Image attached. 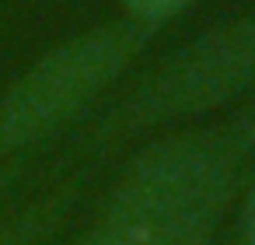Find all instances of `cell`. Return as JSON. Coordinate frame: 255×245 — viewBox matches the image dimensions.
<instances>
[{
  "instance_id": "3",
  "label": "cell",
  "mask_w": 255,
  "mask_h": 245,
  "mask_svg": "<svg viewBox=\"0 0 255 245\" xmlns=\"http://www.w3.org/2000/svg\"><path fill=\"white\" fill-rule=\"evenodd\" d=\"M255 91V21L199 35L175 53L109 119L112 133L192 119Z\"/></svg>"
},
{
  "instance_id": "8",
  "label": "cell",
  "mask_w": 255,
  "mask_h": 245,
  "mask_svg": "<svg viewBox=\"0 0 255 245\" xmlns=\"http://www.w3.org/2000/svg\"><path fill=\"white\" fill-rule=\"evenodd\" d=\"M185 245H206V242H185Z\"/></svg>"
},
{
  "instance_id": "1",
  "label": "cell",
  "mask_w": 255,
  "mask_h": 245,
  "mask_svg": "<svg viewBox=\"0 0 255 245\" xmlns=\"http://www.w3.org/2000/svg\"><path fill=\"white\" fill-rule=\"evenodd\" d=\"M255 154V109L147 147L77 245H185L213 235Z\"/></svg>"
},
{
  "instance_id": "4",
  "label": "cell",
  "mask_w": 255,
  "mask_h": 245,
  "mask_svg": "<svg viewBox=\"0 0 255 245\" xmlns=\"http://www.w3.org/2000/svg\"><path fill=\"white\" fill-rule=\"evenodd\" d=\"M70 203H74V189H56L35 200L32 207L4 217L0 221V245H46L53 231L63 224V217L70 214Z\"/></svg>"
},
{
  "instance_id": "5",
  "label": "cell",
  "mask_w": 255,
  "mask_h": 245,
  "mask_svg": "<svg viewBox=\"0 0 255 245\" xmlns=\"http://www.w3.org/2000/svg\"><path fill=\"white\" fill-rule=\"evenodd\" d=\"M189 0H123V7L140 21V25H147V28H154L157 21H164V18H171L178 7H185Z\"/></svg>"
},
{
  "instance_id": "7",
  "label": "cell",
  "mask_w": 255,
  "mask_h": 245,
  "mask_svg": "<svg viewBox=\"0 0 255 245\" xmlns=\"http://www.w3.org/2000/svg\"><path fill=\"white\" fill-rule=\"evenodd\" d=\"M11 179H14V172H11V168H0V193H4V186H7Z\"/></svg>"
},
{
  "instance_id": "6",
  "label": "cell",
  "mask_w": 255,
  "mask_h": 245,
  "mask_svg": "<svg viewBox=\"0 0 255 245\" xmlns=\"http://www.w3.org/2000/svg\"><path fill=\"white\" fill-rule=\"evenodd\" d=\"M234 242L231 245H255V175L245 182L241 193V210H238V228H234Z\"/></svg>"
},
{
  "instance_id": "2",
  "label": "cell",
  "mask_w": 255,
  "mask_h": 245,
  "mask_svg": "<svg viewBox=\"0 0 255 245\" xmlns=\"http://www.w3.org/2000/svg\"><path fill=\"white\" fill-rule=\"evenodd\" d=\"M147 25H105L46 53L0 98V158L42 144L77 119L143 49Z\"/></svg>"
}]
</instances>
